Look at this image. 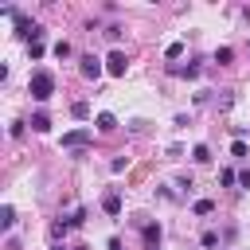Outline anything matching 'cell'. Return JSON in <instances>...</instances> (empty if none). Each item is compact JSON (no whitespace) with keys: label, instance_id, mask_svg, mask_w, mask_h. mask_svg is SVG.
I'll list each match as a JSON object with an SVG mask.
<instances>
[{"label":"cell","instance_id":"obj_5","mask_svg":"<svg viewBox=\"0 0 250 250\" xmlns=\"http://www.w3.org/2000/svg\"><path fill=\"white\" fill-rule=\"evenodd\" d=\"M102 211H105L109 219H117V215H121V191H117V188H109V191L102 195Z\"/></svg>","mask_w":250,"mask_h":250},{"label":"cell","instance_id":"obj_17","mask_svg":"<svg viewBox=\"0 0 250 250\" xmlns=\"http://www.w3.org/2000/svg\"><path fill=\"white\" fill-rule=\"evenodd\" d=\"M62 223H66V227H82V223H86V207H78V211H74L70 219H62Z\"/></svg>","mask_w":250,"mask_h":250},{"label":"cell","instance_id":"obj_8","mask_svg":"<svg viewBox=\"0 0 250 250\" xmlns=\"http://www.w3.org/2000/svg\"><path fill=\"white\" fill-rule=\"evenodd\" d=\"M94 125H98V133H113V129H117V117H113V113H98Z\"/></svg>","mask_w":250,"mask_h":250},{"label":"cell","instance_id":"obj_21","mask_svg":"<svg viewBox=\"0 0 250 250\" xmlns=\"http://www.w3.org/2000/svg\"><path fill=\"white\" fill-rule=\"evenodd\" d=\"M230 156H238V160H242V156H250V148H246L242 141H234V145H230Z\"/></svg>","mask_w":250,"mask_h":250},{"label":"cell","instance_id":"obj_2","mask_svg":"<svg viewBox=\"0 0 250 250\" xmlns=\"http://www.w3.org/2000/svg\"><path fill=\"white\" fill-rule=\"evenodd\" d=\"M59 145L70 148V152H86V148L94 145V129H70V133H62Z\"/></svg>","mask_w":250,"mask_h":250},{"label":"cell","instance_id":"obj_15","mask_svg":"<svg viewBox=\"0 0 250 250\" xmlns=\"http://www.w3.org/2000/svg\"><path fill=\"white\" fill-rule=\"evenodd\" d=\"M219 184H223V188L238 184V172H234V168H223V172H219Z\"/></svg>","mask_w":250,"mask_h":250},{"label":"cell","instance_id":"obj_12","mask_svg":"<svg viewBox=\"0 0 250 250\" xmlns=\"http://www.w3.org/2000/svg\"><path fill=\"white\" fill-rule=\"evenodd\" d=\"M191 160H195V164H207V160H211V148H207V145H195V148H191Z\"/></svg>","mask_w":250,"mask_h":250},{"label":"cell","instance_id":"obj_3","mask_svg":"<svg viewBox=\"0 0 250 250\" xmlns=\"http://www.w3.org/2000/svg\"><path fill=\"white\" fill-rule=\"evenodd\" d=\"M102 70H105V62H102L98 55H82V59H78V74H82V78H98Z\"/></svg>","mask_w":250,"mask_h":250},{"label":"cell","instance_id":"obj_4","mask_svg":"<svg viewBox=\"0 0 250 250\" xmlns=\"http://www.w3.org/2000/svg\"><path fill=\"white\" fill-rule=\"evenodd\" d=\"M125 70H129V55H125V51H109V59H105V74L121 78Z\"/></svg>","mask_w":250,"mask_h":250},{"label":"cell","instance_id":"obj_1","mask_svg":"<svg viewBox=\"0 0 250 250\" xmlns=\"http://www.w3.org/2000/svg\"><path fill=\"white\" fill-rule=\"evenodd\" d=\"M27 94L35 98V102H47L51 94H55V74L51 70H31V78H27Z\"/></svg>","mask_w":250,"mask_h":250},{"label":"cell","instance_id":"obj_10","mask_svg":"<svg viewBox=\"0 0 250 250\" xmlns=\"http://www.w3.org/2000/svg\"><path fill=\"white\" fill-rule=\"evenodd\" d=\"M12 227H16V211L4 203V207H0V230H12Z\"/></svg>","mask_w":250,"mask_h":250},{"label":"cell","instance_id":"obj_25","mask_svg":"<svg viewBox=\"0 0 250 250\" xmlns=\"http://www.w3.org/2000/svg\"><path fill=\"white\" fill-rule=\"evenodd\" d=\"M74 250H86V246H74Z\"/></svg>","mask_w":250,"mask_h":250},{"label":"cell","instance_id":"obj_7","mask_svg":"<svg viewBox=\"0 0 250 250\" xmlns=\"http://www.w3.org/2000/svg\"><path fill=\"white\" fill-rule=\"evenodd\" d=\"M168 74H176V78H195V74H199V62H188V66L172 62V66H168Z\"/></svg>","mask_w":250,"mask_h":250},{"label":"cell","instance_id":"obj_13","mask_svg":"<svg viewBox=\"0 0 250 250\" xmlns=\"http://www.w3.org/2000/svg\"><path fill=\"white\" fill-rule=\"evenodd\" d=\"M70 55H74V47H70L66 39H59V43H55V59H70Z\"/></svg>","mask_w":250,"mask_h":250},{"label":"cell","instance_id":"obj_24","mask_svg":"<svg viewBox=\"0 0 250 250\" xmlns=\"http://www.w3.org/2000/svg\"><path fill=\"white\" fill-rule=\"evenodd\" d=\"M51 250H66V246H59V242H55V246H51Z\"/></svg>","mask_w":250,"mask_h":250},{"label":"cell","instance_id":"obj_22","mask_svg":"<svg viewBox=\"0 0 250 250\" xmlns=\"http://www.w3.org/2000/svg\"><path fill=\"white\" fill-rule=\"evenodd\" d=\"M27 55L31 59H43V43H27Z\"/></svg>","mask_w":250,"mask_h":250},{"label":"cell","instance_id":"obj_6","mask_svg":"<svg viewBox=\"0 0 250 250\" xmlns=\"http://www.w3.org/2000/svg\"><path fill=\"white\" fill-rule=\"evenodd\" d=\"M160 234H164V230H160V223H145V227H141V238H145V246H148V250H156Z\"/></svg>","mask_w":250,"mask_h":250},{"label":"cell","instance_id":"obj_19","mask_svg":"<svg viewBox=\"0 0 250 250\" xmlns=\"http://www.w3.org/2000/svg\"><path fill=\"white\" fill-rule=\"evenodd\" d=\"M180 55H184V43H168L164 47V59H180Z\"/></svg>","mask_w":250,"mask_h":250},{"label":"cell","instance_id":"obj_9","mask_svg":"<svg viewBox=\"0 0 250 250\" xmlns=\"http://www.w3.org/2000/svg\"><path fill=\"white\" fill-rule=\"evenodd\" d=\"M27 125H31L35 133H47V129H51V117H47V113L39 109V113H31V121H27Z\"/></svg>","mask_w":250,"mask_h":250},{"label":"cell","instance_id":"obj_11","mask_svg":"<svg viewBox=\"0 0 250 250\" xmlns=\"http://www.w3.org/2000/svg\"><path fill=\"white\" fill-rule=\"evenodd\" d=\"M70 117H74V121H86V117H90V102H74V105H70Z\"/></svg>","mask_w":250,"mask_h":250},{"label":"cell","instance_id":"obj_20","mask_svg":"<svg viewBox=\"0 0 250 250\" xmlns=\"http://www.w3.org/2000/svg\"><path fill=\"white\" fill-rule=\"evenodd\" d=\"M125 168H129V156H113L109 160V172H125Z\"/></svg>","mask_w":250,"mask_h":250},{"label":"cell","instance_id":"obj_14","mask_svg":"<svg viewBox=\"0 0 250 250\" xmlns=\"http://www.w3.org/2000/svg\"><path fill=\"white\" fill-rule=\"evenodd\" d=\"M230 59H234L230 47H219V51H215V62H219V66H230Z\"/></svg>","mask_w":250,"mask_h":250},{"label":"cell","instance_id":"obj_23","mask_svg":"<svg viewBox=\"0 0 250 250\" xmlns=\"http://www.w3.org/2000/svg\"><path fill=\"white\" fill-rule=\"evenodd\" d=\"M238 184H242V188H250V168H242V172H238Z\"/></svg>","mask_w":250,"mask_h":250},{"label":"cell","instance_id":"obj_18","mask_svg":"<svg viewBox=\"0 0 250 250\" xmlns=\"http://www.w3.org/2000/svg\"><path fill=\"white\" fill-rule=\"evenodd\" d=\"M199 242H203L207 250H215V246H219V230H203V238H199Z\"/></svg>","mask_w":250,"mask_h":250},{"label":"cell","instance_id":"obj_16","mask_svg":"<svg viewBox=\"0 0 250 250\" xmlns=\"http://www.w3.org/2000/svg\"><path fill=\"white\" fill-rule=\"evenodd\" d=\"M191 211H195V215H211V211H215V203H211V199H195V203H191Z\"/></svg>","mask_w":250,"mask_h":250}]
</instances>
